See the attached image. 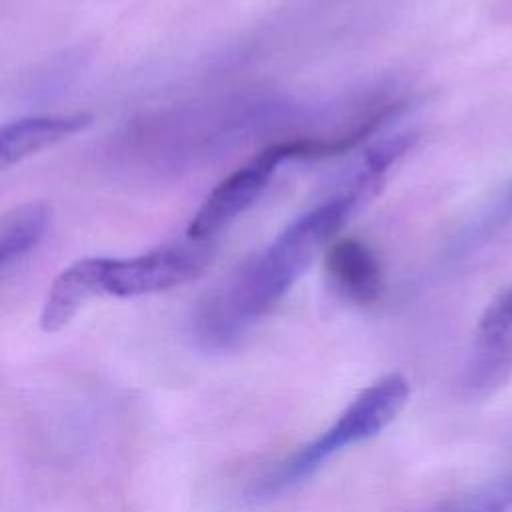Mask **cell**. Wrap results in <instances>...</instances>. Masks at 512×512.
<instances>
[{
	"instance_id": "277c9868",
	"label": "cell",
	"mask_w": 512,
	"mask_h": 512,
	"mask_svg": "<svg viewBox=\"0 0 512 512\" xmlns=\"http://www.w3.org/2000/svg\"><path fill=\"white\" fill-rule=\"evenodd\" d=\"M290 160L288 144L278 142L260 150L246 164L230 172L204 198L194 218L188 224V238L208 242L224 228H228L240 214H244L264 192L276 168Z\"/></svg>"
},
{
	"instance_id": "8fae6325",
	"label": "cell",
	"mask_w": 512,
	"mask_h": 512,
	"mask_svg": "<svg viewBox=\"0 0 512 512\" xmlns=\"http://www.w3.org/2000/svg\"><path fill=\"white\" fill-rule=\"evenodd\" d=\"M502 214H506V216H512V182H510V186H508V192H506V196H504Z\"/></svg>"
},
{
	"instance_id": "52a82bcc",
	"label": "cell",
	"mask_w": 512,
	"mask_h": 512,
	"mask_svg": "<svg viewBox=\"0 0 512 512\" xmlns=\"http://www.w3.org/2000/svg\"><path fill=\"white\" fill-rule=\"evenodd\" d=\"M102 266L104 258H82L54 278L40 310L44 332L66 328L90 298L102 294Z\"/></svg>"
},
{
	"instance_id": "3957f363",
	"label": "cell",
	"mask_w": 512,
	"mask_h": 512,
	"mask_svg": "<svg viewBox=\"0 0 512 512\" xmlns=\"http://www.w3.org/2000/svg\"><path fill=\"white\" fill-rule=\"evenodd\" d=\"M210 262V244L190 238L130 258H104L102 294L134 298L166 292L198 278Z\"/></svg>"
},
{
	"instance_id": "8992f818",
	"label": "cell",
	"mask_w": 512,
	"mask_h": 512,
	"mask_svg": "<svg viewBox=\"0 0 512 512\" xmlns=\"http://www.w3.org/2000/svg\"><path fill=\"white\" fill-rule=\"evenodd\" d=\"M92 124V114H44L18 118L0 128V166L10 168L40 150L58 144Z\"/></svg>"
},
{
	"instance_id": "7a4b0ae2",
	"label": "cell",
	"mask_w": 512,
	"mask_h": 512,
	"mask_svg": "<svg viewBox=\"0 0 512 512\" xmlns=\"http://www.w3.org/2000/svg\"><path fill=\"white\" fill-rule=\"evenodd\" d=\"M410 398V382L400 372L380 376L362 388L336 420L316 438L298 446L270 468L250 490V498H270L280 494L324 466L346 446L360 444L380 434L404 410Z\"/></svg>"
},
{
	"instance_id": "30bf717a",
	"label": "cell",
	"mask_w": 512,
	"mask_h": 512,
	"mask_svg": "<svg viewBox=\"0 0 512 512\" xmlns=\"http://www.w3.org/2000/svg\"><path fill=\"white\" fill-rule=\"evenodd\" d=\"M426 512H512V470Z\"/></svg>"
},
{
	"instance_id": "ba28073f",
	"label": "cell",
	"mask_w": 512,
	"mask_h": 512,
	"mask_svg": "<svg viewBox=\"0 0 512 512\" xmlns=\"http://www.w3.org/2000/svg\"><path fill=\"white\" fill-rule=\"evenodd\" d=\"M326 272L340 294L356 304H372L380 298L384 276L376 254L356 238H340L330 244Z\"/></svg>"
},
{
	"instance_id": "5b68a950",
	"label": "cell",
	"mask_w": 512,
	"mask_h": 512,
	"mask_svg": "<svg viewBox=\"0 0 512 512\" xmlns=\"http://www.w3.org/2000/svg\"><path fill=\"white\" fill-rule=\"evenodd\" d=\"M512 378V284L484 308L464 364L462 388L474 400L496 394Z\"/></svg>"
},
{
	"instance_id": "9c48e42d",
	"label": "cell",
	"mask_w": 512,
	"mask_h": 512,
	"mask_svg": "<svg viewBox=\"0 0 512 512\" xmlns=\"http://www.w3.org/2000/svg\"><path fill=\"white\" fill-rule=\"evenodd\" d=\"M50 224L44 202H26L4 214L0 224V274L14 272L42 242Z\"/></svg>"
},
{
	"instance_id": "6da1fadb",
	"label": "cell",
	"mask_w": 512,
	"mask_h": 512,
	"mask_svg": "<svg viewBox=\"0 0 512 512\" xmlns=\"http://www.w3.org/2000/svg\"><path fill=\"white\" fill-rule=\"evenodd\" d=\"M392 162L370 154L348 192L334 196L290 222L260 254L244 262L200 304L194 338L204 350H226L266 316L336 236L362 200L374 196Z\"/></svg>"
}]
</instances>
